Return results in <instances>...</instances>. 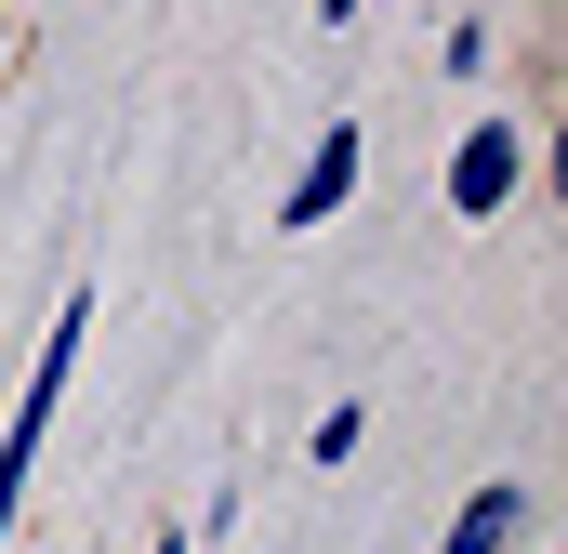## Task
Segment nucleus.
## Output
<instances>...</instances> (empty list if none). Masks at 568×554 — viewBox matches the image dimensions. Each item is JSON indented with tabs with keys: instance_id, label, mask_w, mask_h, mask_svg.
Instances as JSON below:
<instances>
[{
	"instance_id": "obj_1",
	"label": "nucleus",
	"mask_w": 568,
	"mask_h": 554,
	"mask_svg": "<svg viewBox=\"0 0 568 554\" xmlns=\"http://www.w3.org/2000/svg\"><path fill=\"white\" fill-rule=\"evenodd\" d=\"M80 343H93V290H67V304H53V330H40V370H27L13 422H0V554H13V515H27V475H40V435H53V397H67Z\"/></svg>"
},
{
	"instance_id": "obj_2",
	"label": "nucleus",
	"mask_w": 568,
	"mask_h": 554,
	"mask_svg": "<svg viewBox=\"0 0 568 554\" xmlns=\"http://www.w3.org/2000/svg\"><path fill=\"white\" fill-rule=\"evenodd\" d=\"M344 198H357V120H331V133H317V158L291 172V198H278V225L304 238V225H331Z\"/></svg>"
},
{
	"instance_id": "obj_3",
	"label": "nucleus",
	"mask_w": 568,
	"mask_h": 554,
	"mask_svg": "<svg viewBox=\"0 0 568 554\" xmlns=\"http://www.w3.org/2000/svg\"><path fill=\"white\" fill-rule=\"evenodd\" d=\"M516 172H529V145L503 133V120H489V133H463V158H449V212H503V198H516Z\"/></svg>"
},
{
	"instance_id": "obj_4",
	"label": "nucleus",
	"mask_w": 568,
	"mask_h": 554,
	"mask_svg": "<svg viewBox=\"0 0 568 554\" xmlns=\"http://www.w3.org/2000/svg\"><path fill=\"white\" fill-rule=\"evenodd\" d=\"M516 529H529V489H476V502L449 515V542H436V554H516Z\"/></svg>"
},
{
	"instance_id": "obj_5",
	"label": "nucleus",
	"mask_w": 568,
	"mask_h": 554,
	"mask_svg": "<svg viewBox=\"0 0 568 554\" xmlns=\"http://www.w3.org/2000/svg\"><path fill=\"white\" fill-rule=\"evenodd\" d=\"M304 449H317V462H357V397H331V410H317V435H304Z\"/></svg>"
},
{
	"instance_id": "obj_6",
	"label": "nucleus",
	"mask_w": 568,
	"mask_h": 554,
	"mask_svg": "<svg viewBox=\"0 0 568 554\" xmlns=\"http://www.w3.org/2000/svg\"><path fill=\"white\" fill-rule=\"evenodd\" d=\"M317 13H331V27H344V13H357V0H317Z\"/></svg>"
},
{
	"instance_id": "obj_7",
	"label": "nucleus",
	"mask_w": 568,
	"mask_h": 554,
	"mask_svg": "<svg viewBox=\"0 0 568 554\" xmlns=\"http://www.w3.org/2000/svg\"><path fill=\"white\" fill-rule=\"evenodd\" d=\"M145 554H185V542H145Z\"/></svg>"
}]
</instances>
